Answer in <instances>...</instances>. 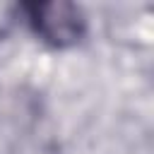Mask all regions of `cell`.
Returning <instances> with one entry per match:
<instances>
[{
	"instance_id": "obj_1",
	"label": "cell",
	"mask_w": 154,
	"mask_h": 154,
	"mask_svg": "<svg viewBox=\"0 0 154 154\" xmlns=\"http://www.w3.org/2000/svg\"><path fill=\"white\" fill-rule=\"evenodd\" d=\"M19 12L31 29V34L58 51L72 48L84 41L89 31V22L84 10L70 0H51V2H22Z\"/></svg>"
}]
</instances>
